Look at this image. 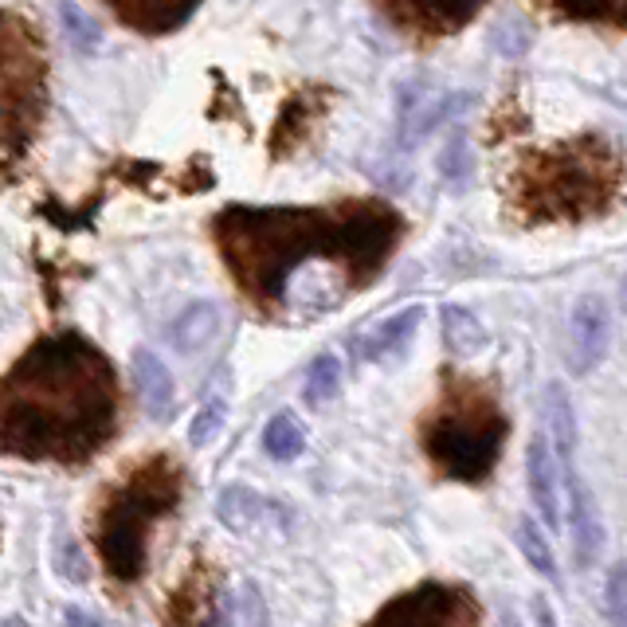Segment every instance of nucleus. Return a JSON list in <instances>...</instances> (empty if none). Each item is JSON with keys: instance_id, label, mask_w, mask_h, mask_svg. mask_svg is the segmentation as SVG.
Listing matches in <instances>:
<instances>
[{"instance_id": "26", "label": "nucleus", "mask_w": 627, "mask_h": 627, "mask_svg": "<svg viewBox=\"0 0 627 627\" xmlns=\"http://www.w3.org/2000/svg\"><path fill=\"white\" fill-rule=\"evenodd\" d=\"M608 616L612 627H627V569L616 565L608 577Z\"/></svg>"}, {"instance_id": "15", "label": "nucleus", "mask_w": 627, "mask_h": 627, "mask_svg": "<svg viewBox=\"0 0 627 627\" xmlns=\"http://www.w3.org/2000/svg\"><path fill=\"white\" fill-rule=\"evenodd\" d=\"M220 326H224V314H220L216 302H188L177 318L169 322V346L177 353H200L216 341Z\"/></svg>"}, {"instance_id": "22", "label": "nucleus", "mask_w": 627, "mask_h": 627, "mask_svg": "<svg viewBox=\"0 0 627 627\" xmlns=\"http://www.w3.org/2000/svg\"><path fill=\"white\" fill-rule=\"evenodd\" d=\"M514 537H518V549H522L525 561L534 565V569L542 572L545 581H557V565H553V549H549V542H545L542 530H537V525H534V518H518Z\"/></svg>"}, {"instance_id": "2", "label": "nucleus", "mask_w": 627, "mask_h": 627, "mask_svg": "<svg viewBox=\"0 0 627 627\" xmlns=\"http://www.w3.org/2000/svg\"><path fill=\"white\" fill-rule=\"evenodd\" d=\"M118 373L76 329L39 337L0 376V451L28 463H86L118 431Z\"/></svg>"}, {"instance_id": "1", "label": "nucleus", "mask_w": 627, "mask_h": 627, "mask_svg": "<svg viewBox=\"0 0 627 627\" xmlns=\"http://www.w3.org/2000/svg\"><path fill=\"white\" fill-rule=\"evenodd\" d=\"M404 216L384 200L341 205H228L212 216V244L228 275L263 314H282L310 267H329L341 291H365L404 240Z\"/></svg>"}, {"instance_id": "3", "label": "nucleus", "mask_w": 627, "mask_h": 627, "mask_svg": "<svg viewBox=\"0 0 627 627\" xmlns=\"http://www.w3.org/2000/svg\"><path fill=\"white\" fill-rule=\"evenodd\" d=\"M619 181V150L589 133L557 150L530 153L510 181V205L525 224H577L616 205Z\"/></svg>"}, {"instance_id": "17", "label": "nucleus", "mask_w": 627, "mask_h": 627, "mask_svg": "<svg viewBox=\"0 0 627 627\" xmlns=\"http://www.w3.org/2000/svg\"><path fill=\"white\" fill-rule=\"evenodd\" d=\"M545 423H549V448H557V460L561 455H577V416H572V404L565 396V388L557 381L545 388Z\"/></svg>"}, {"instance_id": "20", "label": "nucleus", "mask_w": 627, "mask_h": 627, "mask_svg": "<svg viewBox=\"0 0 627 627\" xmlns=\"http://www.w3.org/2000/svg\"><path fill=\"white\" fill-rule=\"evenodd\" d=\"M553 12L577 24H612L619 28L627 16V0H549Z\"/></svg>"}, {"instance_id": "23", "label": "nucleus", "mask_w": 627, "mask_h": 627, "mask_svg": "<svg viewBox=\"0 0 627 627\" xmlns=\"http://www.w3.org/2000/svg\"><path fill=\"white\" fill-rule=\"evenodd\" d=\"M56 9H59V24H63L67 44L76 47V51H94V47H98V39H103L98 24H94V20L79 9L76 0H59Z\"/></svg>"}, {"instance_id": "14", "label": "nucleus", "mask_w": 627, "mask_h": 627, "mask_svg": "<svg viewBox=\"0 0 627 627\" xmlns=\"http://www.w3.org/2000/svg\"><path fill=\"white\" fill-rule=\"evenodd\" d=\"M130 373H133V388H138V400L141 408H146V416L169 420V413H173V376L161 365V357L150 353V349H133Z\"/></svg>"}, {"instance_id": "4", "label": "nucleus", "mask_w": 627, "mask_h": 627, "mask_svg": "<svg viewBox=\"0 0 627 627\" xmlns=\"http://www.w3.org/2000/svg\"><path fill=\"white\" fill-rule=\"evenodd\" d=\"M185 495V471L173 455H150L111 487L94 514V549L118 584H133L146 572L150 530L177 510Z\"/></svg>"}, {"instance_id": "28", "label": "nucleus", "mask_w": 627, "mask_h": 627, "mask_svg": "<svg viewBox=\"0 0 627 627\" xmlns=\"http://www.w3.org/2000/svg\"><path fill=\"white\" fill-rule=\"evenodd\" d=\"M534 612H537V624H542V627H557V624H553V616H549V604H545L542 596H534Z\"/></svg>"}, {"instance_id": "29", "label": "nucleus", "mask_w": 627, "mask_h": 627, "mask_svg": "<svg viewBox=\"0 0 627 627\" xmlns=\"http://www.w3.org/2000/svg\"><path fill=\"white\" fill-rule=\"evenodd\" d=\"M498 627H522V624H518V616H514V612H506V616L498 619Z\"/></svg>"}, {"instance_id": "30", "label": "nucleus", "mask_w": 627, "mask_h": 627, "mask_svg": "<svg viewBox=\"0 0 627 627\" xmlns=\"http://www.w3.org/2000/svg\"><path fill=\"white\" fill-rule=\"evenodd\" d=\"M4 627H28V624H24L20 616H9V619H4Z\"/></svg>"}, {"instance_id": "7", "label": "nucleus", "mask_w": 627, "mask_h": 627, "mask_svg": "<svg viewBox=\"0 0 627 627\" xmlns=\"http://www.w3.org/2000/svg\"><path fill=\"white\" fill-rule=\"evenodd\" d=\"M365 627H478V604L460 584H416L400 592Z\"/></svg>"}, {"instance_id": "9", "label": "nucleus", "mask_w": 627, "mask_h": 627, "mask_svg": "<svg viewBox=\"0 0 627 627\" xmlns=\"http://www.w3.org/2000/svg\"><path fill=\"white\" fill-rule=\"evenodd\" d=\"M612 341V314L600 294H584L569 310V369L577 376L592 373L604 361Z\"/></svg>"}, {"instance_id": "24", "label": "nucleus", "mask_w": 627, "mask_h": 627, "mask_svg": "<svg viewBox=\"0 0 627 627\" xmlns=\"http://www.w3.org/2000/svg\"><path fill=\"white\" fill-rule=\"evenodd\" d=\"M337 388H341V365H337L334 353H322L310 361V373H306V388H302V396H306L310 404H326L337 396Z\"/></svg>"}, {"instance_id": "19", "label": "nucleus", "mask_w": 627, "mask_h": 627, "mask_svg": "<svg viewBox=\"0 0 627 627\" xmlns=\"http://www.w3.org/2000/svg\"><path fill=\"white\" fill-rule=\"evenodd\" d=\"M263 451L279 463H291L299 460L302 451H306V431H302L299 416L294 413H279L271 416V423L263 428Z\"/></svg>"}, {"instance_id": "18", "label": "nucleus", "mask_w": 627, "mask_h": 627, "mask_svg": "<svg viewBox=\"0 0 627 627\" xmlns=\"http://www.w3.org/2000/svg\"><path fill=\"white\" fill-rule=\"evenodd\" d=\"M440 322H443V341H448V349L455 357H475L478 349L487 346V326L467 306H443Z\"/></svg>"}, {"instance_id": "27", "label": "nucleus", "mask_w": 627, "mask_h": 627, "mask_svg": "<svg viewBox=\"0 0 627 627\" xmlns=\"http://www.w3.org/2000/svg\"><path fill=\"white\" fill-rule=\"evenodd\" d=\"M63 627H103L94 616H86V612L79 608H63Z\"/></svg>"}, {"instance_id": "13", "label": "nucleus", "mask_w": 627, "mask_h": 627, "mask_svg": "<svg viewBox=\"0 0 627 627\" xmlns=\"http://www.w3.org/2000/svg\"><path fill=\"white\" fill-rule=\"evenodd\" d=\"M103 4L123 20L126 28L146 32V36L177 32L200 9V0H103Z\"/></svg>"}, {"instance_id": "10", "label": "nucleus", "mask_w": 627, "mask_h": 627, "mask_svg": "<svg viewBox=\"0 0 627 627\" xmlns=\"http://www.w3.org/2000/svg\"><path fill=\"white\" fill-rule=\"evenodd\" d=\"M565 463V495H569V530H572V549H577V565L589 569L604 549V525H600L596 498H592L589 483L581 478L572 455H561Z\"/></svg>"}, {"instance_id": "11", "label": "nucleus", "mask_w": 627, "mask_h": 627, "mask_svg": "<svg viewBox=\"0 0 627 627\" xmlns=\"http://www.w3.org/2000/svg\"><path fill=\"white\" fill-rule=\"evenodd\" d=\"M220 608V581L208 561H197L185 572V581L165 600V624L169 627H208Z\"/></svg>"}, {"instance_id": "6", "label": "nucleus", "mask_w": 627, "mask_h": 627, "mask_svg": "<svg viewBox=\"0 0 627 627\" xmlns=\"http://www.w3.org/2000/svg\"><path fill=\"white\" fill-rule=\"evenodd\" d=\"M47 106L44 39L16 12H0V161L28 150Z\"/></svg>"}, {"instance_id": "12", "label": "nucleus", "mask_w": 627, "mask_h": 627, "mask_svg": "<svg viewBox=\"0 0 627 627\" xmlns=\"http://www.w3.org/2000/svg\"><path fill=\"white\" fill-rule=\"evenodd\" d=\"M525 483H530V498H534L542 522L557 534L565 525V514H561V487H557V455H553L545 431H537L534 440H530V451H525Z\"/></svg>"}, {"instance_id": "25", "label": "nucleus", "mask_w": 627, "mask_h": 627, "mask_svg": "<svg viewBox=\"0 0 627 627\" xmlns=\"http://www.w3.org/2000/svg\"><path fill=\"white\" fill-rule=\"evenodd\" d=\"M224 416H228V404L224 400H205V408L197 413V420L188 423V443L193 448H208V443L220 436V428H224Z\"/></svg>"}, {"instance_id": "8", "label": "nucleus", "mask_w": 627, "mask_h": 627, "mask_svg": "<svg viewBox=\"0 0 627 627\" xmlns=\"http://www.w3.org/2000/svg\"><path fill=\"white\" fill-rule=\"evenodd\" d=\"M388 24L416 36H455L478 16L487 0H373Z\"/></svg>"}, {"instance_id": "5", "label": "nucleus", "mask_w": 627, "mask_h": 627, "mask_svg": "<svg viewBox=\"0 0 627 627\" xmlns=\"http://www.w3.org/2000/svg\"><path fill=\"white\" fill-rule=\"evenodd\" d=\"M506 431L510 423L487 384L448 373L440 404L423 420L420 440L436 471L460 483H483L498 467Z\"/></svg>"}, {"instance_id": "16", "label": "nucleus", "mask_w": 627, "mask_h": 627, "mask_svg": "<svg viewBox=\"0 0 627 627\" xmlns=\"http://www.w3.org/2000/svg\"><path fill=\"white\" fill-rule=\"evenodd\" d=\"M420 318H423V310L420 306H408V310H400V314H393L388 322H381V326L369 334V341H365V349L361 353L369 357V361H384V357H396L400 353L408 341H413V334H416V326H420Z\"/></svg>"}, {"instance_id": "21", "label": "nucleus", "mask_w": 627, "mask_h": 627, "mask_svg": "<svg viewBox=\"0 0 627 627\" xmlns=\"http://www.w3.org/2000/svg\"><path fill=\"white\" fill-rule=\"evenodd\" d=\"M259 510H263V498L247 487H224L220 490V502H216L220 522H224L228 530H235V534H247L255 525V518H259Z\"/></svg>"}]
</instances>
